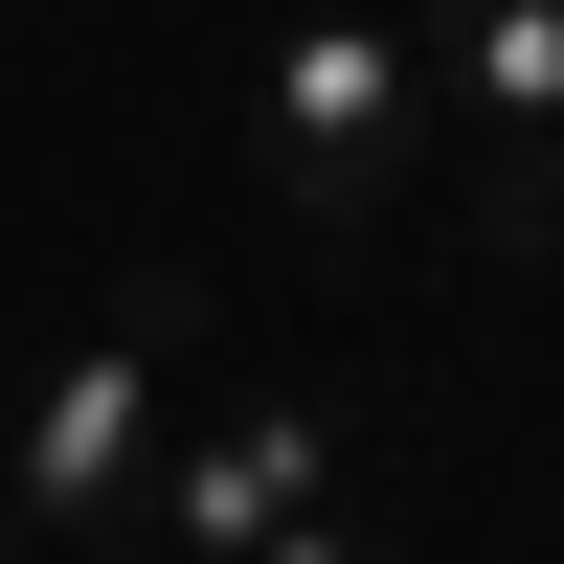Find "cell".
<instances>
[{
  "label": "cell",
  "instance_id": "obj_1",
  "mask_svg": "<svg viewBox=\"0 0 564 564\" xmlns=\"http://www.w3.org/2000/svg\"><path fill=\"white\" fill-rule=\"evenodd\" d=\"M181 316H204V294H181V271H135V294L23 384V430H0V520L113 542L135 497H159V452H181V406H159V384H181Z\"/></svg>",
  "mask_w": 564,
  "mask_h": 564
},
{
  "label": "cell",
  "instance_id": "obj_2",
  "mask_svg": "<svg viewBox=\"0 0 564 564\" xmlns=\"http://www.w3.org/2000/svg\"><path fill=\"white\" fill-rule=\"evenodd\" d=\"M249 159H271V204H294V226H384L406 181H430V68H406L384 0L271 23V68H249Z\"/></svg>",
  "mask_w": 564,
  "mask_h": 564
},
{
  "label": "cell",
  "instance_id": "obj_3",
  "mask_svg": "<svg viewBox=\"0 0 564 564\" xmlns=\"http://www.w3.org/2000/svg\"><path fill=\"white\" fill-rule=\"evenodd\" d=\"M430 135H475L497 249H564V0H406Z\"/></svg>",
  "mask_w": 564,
  "mask_h": 564
},
{
  "label": "cell",
  "instance_id": "obj_4",
  "mask_svg": "<svg viewBox=\"0 0 564 564\" xmlns=\"http://www.w3.org/2000/svg\"><path fill=\"white\" fill-rule=\"evenodd\" d=\"M316 497H339V430H316V406H226V430L159 452V497H135L113 542H159V564H249L271 520H316Z\"/></svg>",
  "mask_w": 564,
  "mask_h": 564
},
{
  "label": "cell",
  "instance_id": "obj_5",
  "mask_svg": "<svg viewBox=\"0 0 564 564\" xmlns=\"http://www.w3.org/2000/svg\"><path fill=\"white\" fill-rule=\"evenodd\" d=\"M249 564H384V542H361V520H339V497H316V520H271Z\"/></svg>",
  "mask_w": 564,
  "mask_h": 564
},
{
  "label": "cell",
  "instance_id": "obj_6",
  "mask_svg": "<svg viewBox=\"0 0 564 564\" xmlns=\"http://www.w3.org/2000/svg\"><path fill=\"white\" fill-rule=\"evenodd\" d=\"M90 564H159V542H90Z\"/></svg>",
  "mask_w": 564,
  "mask_h": 564
},
{
  "label": "cell",
  "instance_id": "obj_7",
  "mask_svg": "<svg viewBox=\"0 0 564 564\" xmlns=\"http://www.w3.org/2000/svg\"><path fill=\"white\" fill-rule=\"evenodd\" d=\"M0 564H23V520H0Z\"/></svg>",
  "mask_w": 564,
  "mask_h": 564
}]
</instances>
